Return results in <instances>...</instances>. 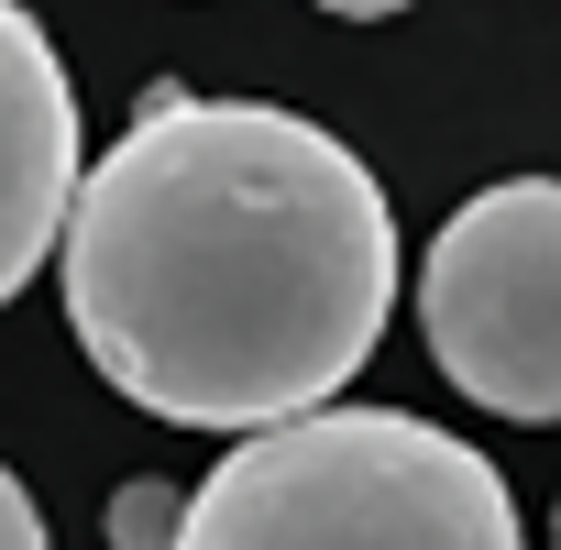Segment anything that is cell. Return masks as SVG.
<instances>
[{"mask_svg": "<svg viewBox=\"0 0 561 550\" xmlns=\"http://www.w3.org/2000/svg\"><path fill=\"white\" fill-rule=\"evenodd\" d=\"M67 331L144 419L287 429L331 408L397 309L375 165L275 111L154 89L67 209Z\"/></svg>", "mask_w": 561, "mask_h": 550, "instance_id": "1", "label": "cell"}, {"mask_svg": "<svg viewBox=\"0 0 561 550\" xmlns=\"http://www.w3.org/2000/svg\"><path fill=\"white\" fill-rule=\"evenodd\" d=\"M176 550H528L506 473L408 408H309L253 429L187 495Z\"/></svg>", "mask_w": 561, "mask_h": 550, "instance_id": "2", "label": "cell"}, {"mask_svg": "<svg viewBox=\"0 0 561 550\" xmlns=\"http://www.w3.org/2000/svg\"><path fill=\"white\" fill-rule=\"evenodd\" d=\"M430 364L495 419H561V176L462 198L419 264Z\"/></svg>", "mask_w": 561, "mask_h": 550, "instance_id": "3", "label": "cell"}, {"mask_svg": "<svg viewBox=\"0 0 561 550\" xmlns=\"http://www.w3.org/2000/svg\"><path fill=\"white\" fill-rule=\"evenodd\" d=\"M89 144H78V89L67 56L23 0H0V309L34 287V264L67 242Z\"/></svg>", "mask_w": 561, "mask_h": 550, "instance_id": "4", "label": "cell"}, {"mask_svg": "<svg viewBox=\"0 0 561 550\" xmlns=\"http://www.w3.org/2000/svg\"><path fill=\"white\" fill-rule=\"evenodd\" d=\"M176 539H187V495L154 484V473H133L111 495V550H176Z\"/></svg>", "mask_w": 561, "mask_h": 550, "instance_id": "5", "label": "cell"}, {"mask_svg": "<svg viewBox=\"0 0 561 550\" xmlns=\"http://www.w3.org/2000/svg\"><path fill=\"white\" fill-rule=\"evenodd\" d=\"M0 550H56L45 539V517H34V495H23V473L0 462Z\"/></svg>", "mask_w": 561, "mask_h": 550, "instance_id": "6", "label": "cell"}, {"mask_svg": "<svg viewBox=\"0 0 561 550\" xmlns=\"http://www.w3.org/2000/svg\"><path fill=\"white\" fill-rule=\"evenodd\" d=\"M320 12H342V23H386V12H408V0H320Z\"/></svg>", "mask_w": 561, "mask_h": 550, "instance_id": "7", "label": "cell"}, {"mask_svg": "<svg viewBox=\"0 0 561 550\" xmlns=\"http://www.w3.org/2000/svg\"><path fill=\"white\" fill-rule=\"evenodd\" d=\"M550 539H561V517H550Z\"/></svg>", "mask_w": 561, "mask_h": 550, "instance_id": "8", "label": "cell"}]
</instances>
